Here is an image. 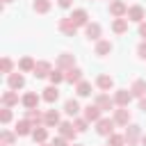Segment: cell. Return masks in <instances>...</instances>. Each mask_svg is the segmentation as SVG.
Segmentation results:
<instances>
[{
	"instance_id": "3957f363",
	"label": "cell",
	"mask_w": 146,
	"mask_h": 146,
	"mask_svg": "<svg viewBox=\"0 0 146 146\" xmlns=\"http://www.w3.org/2000/svg\"><path fill=\"white\" fill-rule=\"evenodd\" d=\"M46 100H50V103L57 100V89H55V87H48V89H46Z\"/></svg>"
},
{
	"instance_id": "603a6c76",
	"label": "cell",
	"mask_w": 146,
	"mask_h": 146,
	"mask_svg": "<svg viewBox=\"0 0 146 146\" xmlns=\"http://www.w3.org/2000/svg\"><path fill=\"white\" fill-rule=\"evenodd\" d=\"M9 119H11V114H9V110H2V121H5V123H7V121H9Z\"/></svg>"
},
{
	"instance_id": "4316f807",
	"label": "cell",
	"mask_w": 146,
	"mask_h": 146,
	"mask_svg": "<svg viewBox=\"0 0 146 146\" xmlns=\"http://www.w3.org/2000/svg\"><path fill=\"white\" fill-rule=\"evenodd\" d=\"M2 139H5V141H7V144H9V141H11V139H14V137H11V135H9V132H5V135H2Z\"/></svg>"
},
{
	"instance_id": "5bb4252c",
	"label": "cell",
	"mask_w": 146,
	"mask_h": 146,
	"mask_svg": "<svg viewBox=\"0 0 146 146\" xmlns=\"http://www.w3.org/2000/svg\"><path fill=\"white\" fill-rule=\"evenodd\" d=\"M66 78H68L71 82H73V80H80V71H68V75H66Z\"/></svg>"
},
{
	"instance_id": "cb8c5ba5",
	"label": "cell",
	"mask_w": 146,
	"mask_h": 146,
	"mask_svg": "<svg viewBox=\"0 0 146 146\" xmlns=\"http://www.w3.org/2000/svg\"><path fill=\"white\" fill-rule=\"evenodd\" d=\"M48 123H57V114H55V112L48 114Z\"/></svg>"
},
{
	"instance_id": "f1b7e54d",
	"label": "cell",
	"mask_w": 146,
	"mask_h": 146,
	"mask_svg": "<svg viewBox=\"0 0 146 146\" xmlns=\"http://www.w3.org/2000/svg\"><path fill=\"white\" fill-rule=\"evenodd\" d=\"M139 52H141V57H146V46H141V48H139Z\"/></svg>"
},
{
	"instance_id": "277c9868",
	"label": "cell",
	"mask_w": 146,
	"mask_h": 146,
	"mask_svg": "<svg viewBox=\"0 0 146 146\" xmlns=\"http://www.w3.org/2000/svg\"><path fill=\"white\" fill-rule=\"evenodd\" d=\"M36 100H39V98H36V96H34V94H27V96H25V100H23V103H25V105H27V107H34V105H36Z\"/></svg>"
},
{
	"instance_id": "d6986e66",
	"label": "cell",
	"mask_w": 146,
	"mask_h": 146,
	"mask_svg": "<svg viewBox=\"0 0 146 146\" xmlns=\"http://www.w3.org/2000/svg\"><path fill=\"white\" fill-rule=\"evenodd\" d=\"M110 84H112V80H110V78H105V75H103V78H100V87H110Z\"/></svg>"
},
{
	"instance_id": "7402d4cb",
	"label": "cell",
	"mask_w": 146,
	"mask_h": 146,
	"mask_svg": "<svg viewBox=\"0 0 146 146\" xmlns=\"http://www.w3.org/2000/svg\"><path fill=\"white\" fill-rule=\"evenodd\" d=\"M21 66H23V68H30V66H32V59H27V57H25V59L21 62Z\"/></svg>"
},
{
	"instance_id": "d6a6232c",
	"label": "cell",
	"mask_w": 146,
	"mask_h": 146,
	"mask_svg": "<svg viewBox=\"0 0 146 146\" xmlns=\"http://www.w3.org/2000/svg\"><path fill=\"white\" fill-rule=\"evenodd\" d=\"M5 2H9V0H5Z\"/></svg>"
},
{
	"instance_id": "9a60e30c",
	"label": "cell",
	"mask_w": 146,
	"mask_h": 146,
	"mask_svg": "<svg viewBox=\"0 0 146 146\" xmlns=\"http://www.w3.org/2000/svg\"><path fill=\"white\" fill-rule=\"evenodd\" d=\"M128 100H130V94L121 91V94H119V103H128Z\"/></svg>"
},
{
	"instance_id": "9c48e42d",
	"label": "cell",
	"mask_w": 146,
	"mask_h": 146,
	"mask_svg": "<svg viewBox=\"0 0 146 146\" xmlns=\"http://www.w3.org/2000/svg\"><path fill=\"white\" fill-rule=\"evenodd\" d=\"M78 94H80V96H87V94H89V84H87V82H82V84L78 87Z\"/></svg>"
},
{
	"instance_id": "4dcf8cb0",
	"label": "cell",
	"mask_w": 146,
	"mask_h": 146,
	"mask_svg": "<svg viewBox=\"0 0 146 146\" xmlns=\"http://www.w3.org/2000/svg\"><path fill=\"white\" fill-rule=\"evenodd\" d=\"M141 110H146V100H141Z\"/></svg>"
},
{
	"instance_id": "2e32d148",
	"label": "cell",
	"mask_w": 146,
	"mask_h": 146,
	"mask_svg": "<svg viewBox=\"0 0 146 146\" xmlns=\"http://www.w3.org/2000/svg\"><path fill=\"white\" fill-rule=\"evenodd\" d=\"M16 132H21V135H25L27 132V123L23 121V123H18V128H16Z\"/></svg>"
},
{
	"instance_id": "30bf717a",
	"label": "cell",
	"mask_w": 146,
	"mask_h": 146,
	"mask_svg": "<svg viewBox=\"0 0 146 146\" xmlns=\"http://www.w3.org/2000/svg\"><path fill=\"white\" fill-rule=\"evenodd\" d=\"M87 119H98V110L96 107H87Z\"/></svg>"
},
{
	"instance_id": "52a82bcc",
	"label": "cell",
	"mask_w": 146,
	"mask_h": 146,
	"mask_svg": "<svg viewBox=\"0 0 146 146\" xmlns=\"http://www.w3.org/2000/svg\"><path fill=\"white\" fill-rule=\"evenodd\" d=\"M2 100H5V105H14V103H16L18 98H16L14 94H5V98H2Z\"/></svg>"
},
{
	"instance_id": "8992f818",
	"label": "cell",
	"mask_w": 146,
	"mask_h": 146,
	"mask_svg": "<svg viewBox=\"0 0 146 146\" xmlns=\"http://www.w3.org/2000/svg\"><path fill=\"white\" fill-rule=\"evenodd\" d=\"M66 112H68V114H75V112H78V103H75V100H68V103H66Z\"/></svg>"
},
{
	"instance_id": "6da1fadb",
	"label": "cell",
	"mask_w": 146,
	"mask_h": 146,
	"mask_svg": "<svg viewBox=\"0 0 146 146\" xmlns=\"http://www.w3.org/2000/svg\"><path fill=\"white\" fill-rule=\"evenodd\" d=\"M9 87H11V89L23 87V78H21V75H9Z\"/></svg>"
},
{
	"instance_id": "f546056e",
	"label": "cell",
	"mask_w": 146,
	"mask_h": 146,
	"mask_svg": "<svg viewBox=\"0 0 146 146\" xmlns=\"http://www.w3.org/2000/svg\"><path fill=\"white\" fill-rule=\"evenodd\" d=\"M55 146H64V141H62V139H57V141H55Z\"/></svg>"
},
{
	"instance_id": "d4e9b609",
	"label": "cell",
	"mask_w": 146,
	"mask_h": 146,
	"mask_svg": "<svg viewBox=\"0 0 146 146\" xmlns=\"http://www.w3.org/2000/svg\"><path fill=\"white\" fill-rule=\"evenodd\" d=\"M50 78H52V82H59V80H62V75H59V73H57V71H55V73H52V75H50Z\"/></svg>"
},
{
	"instance_id": "ffe728a7",
	"label": "cell",
	"mask_w": 146,
	"mask_h": 146,
	"mask_svg": "<svg viewBox=\"0 0 146 146\" xmlns=\"http://www.w3.org/2000/svg\"><path fill=\"white\" fill-rule=\"evenodd\" d=\"M135 94H144V82H137L135 84Z\"/></svg>"
},
{
	"instance_id": "4fadbf2b",
	"label": "cell",
	"mask_w": 146,
	"mask_h": 146,
	"mask_svg": "<svg viewBox=\"0 0 146 146\" xmlns=\"http://www.w3.org/2000/svg\"><path fill=\"white\" fill-rule=\"evenodd\" d=\"M87 32H89V36H94V39H96V34H98V25H89V27H87Z\"/></svg>"
},
{
	"instance_id": "ac0fdd59",
	"label": "cell",
	"mask_w": 146,
	"mask_h": 146,
	"mask_svg": "<svg viewBox=\"0 0 146 146\" xmlns=\"http://www.w3.org/2000/svg\"><path fill=\"white\" fill-rule=\"evenodd\" d=\"M9 68H11V62H9V59H2V71H5V73H7V71H9Z\"/></svg>"
},
{
	"instance_id": "484cf974",
	"label": "cell",
	"mask_w": 146,
	"mask_h": 146,
	"mask_svg": "<svg viewBox=\"0 0 146 146\" xmlns=\"http://www.w3.org/2000/svg\"><path fill=\"white\" fill-rule=\"evenodd\" d=\"M125 119H128V116H125V112H119V116H116V121H121V123H123Z\"/></svg>"
},
{
	"instance_id": "7c38bea8",
	"label": "cell",
	"mask_w": 146,
	"mask_h": 146,
	"mask_svg": "<svg viewBox=\"0 0 146 146\" xmlns=\"http://www.w3.org/2000/svg\"><path fill=\"white\" fill-rule=\"evenodd\" d=\"M130 16H132V21H139V16H141V9H139V7H135V9L130 11Z\"/></svg>"
},
{
	"instance_id": "83f0119b",
	"label": "cell",
	"mask_w": 146,
	"mask_h": 146,
	"mask_svg": "<svg viewBox=\"0 0 146 146\" xmlns=\"http://www.w3.org/2000/svg\"><path fill=\"white\" fill-rule=\"evenodd\" d=\"M59 5H62V7H68V5H71V0H59Z\"/></svg>"
},
{
	"instance_id": "ba28073f",
	"label": "cell",
	"mask_w": 146,
	"mask_h": 146,
	"mask_svg": "<svg viewBox=\"0 0 146 146\" xmlns=\"http://www.w3.org/2000/svg\"><path fill=\"white\" fill-rule=\"evenodd\" d=\"M73 18H75V23H84L87 14H84V11H75V14H73Z\"/></svg>"
},
{
	"instance_id": "8fae6325",
	"label": "cell",
	"mask_w": 146,
	"mask_h": 146,
	"mask_svg": "<svg viewBox=\"0 0 146 146\" xmlns=\"http://www.w3.org/2000/svg\"><path fill=\"white\" fill-rule=\"evenodd\" d=\"M34 9H39V11H46V9H48V2H43V0L34 2Z\"/></svg>"
},
{
	"instance_id": "7a4b0ae2",
	"label": "cell",
	"mask_w": 146,
	"mask_h": 146,
	"mask_svg": "<svg viewBox=\"0 0 146 146\" xmlns=\"http://www.w3.org/2000/svg\"><path fill=\"white\" fill-rule=\"evenodd\" d=\"M34 71H36L34 75H46V71H48V64H46V62H39V64L34 66Z\"/></svg>"
},
{
	"instance_id": "1f68e13d",
	"label": "cell",
	"mask_w": 146,
	"mask_h": 146,
	"mask_svg": "<svg viewBox=\"0 0 146 146\" xmlns=\"http://www.w3.org/2000/svg\"><path fill=\"white\" fill-rule=\"evenodd\" d=\"M141 34H144V36H146V25H144V27H141Z\"/></svg>"
},
{
	"instance_id": "5b68a950",
	"label": "cell",
	"mask_w": 146,
	"mask_h": 146,
	"mask_svg": "<svg viewBox=\"0 0 146 146\" xmlns=\"http://www.w3.org/2000/svg\"><path fill=\"white\" fill-rule=\"evenodd\" d=\"M112 130V123L110 121H100V128H98V132H103V135H107Z\"/></svg>"
},
{
	"instance_id": "44dd1931",
	"label": "cell",
	"mask_w": 146,
	"mask_h": 146,
	"mask_svg": "<svg viewBox=\"0 0 146 146\" xmlns=\"http://www.w3.org/2000/svg\"><path fill=\"white\" fill-rule=\"evenodd\" d=\"M107 50H110V43H100L98 46V52H107Z\"/></svg>"
},
{
	"instance_id": "e0dca14e",
	"label": "cell",
	"mask_w": 146,
	"mask_h": 146,
	"mask_svg": "<svg viewBox=\"0 0 146 146\" xmlns=\"http://www.w3.org/2000/svg\"><path fill=\"white\" fill-rule=\"evenodd\" d=\"M34 139L43 141V139H46V130H36V132H34Z\"/></svg>"
}]
</instances>
